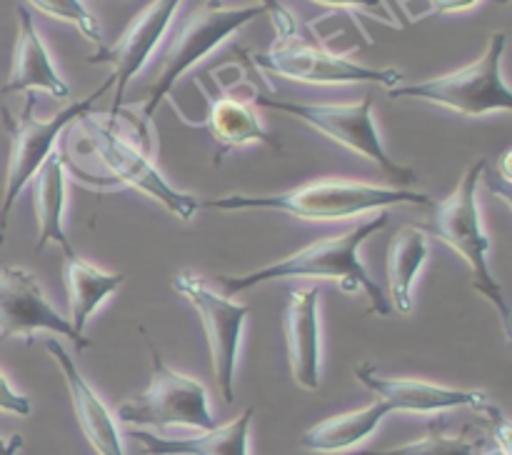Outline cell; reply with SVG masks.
Instances as JSON below:
<instances>
[{
    "label": "cell",
    "instance_id": "obj_1",
    "mask_svg": "<svg viewBox=\"0 0 512 455\" xmlns=\"http://www.w3.org/2000/svg\"><path fill=\"white\" fill-rule=\"evenodd\" d=\"M390 213L380 210L370 220H363L355 228L345 230L340 235H330V238H320L315 243L305 245V248L295 250L288 258L278 260V263L263 265L250 273L243 275H220L218 283L228 290L230 295L243 293L248 288H258V285L270 283V280H288V278H323L338 283L343 293H363L373 305V313L393 315V305H390L388 295L383 293L378 283L370 278L368 268H365L363 258H360V248L370 235L383 230L388 225Z\"/></svg>",
    "mask_w": 512,
    "mask_h": 455
},
{
    "label": "cell",
    "instance_id": "obj_2",
    "mask_svg": "<svg viewBox=\"0 0 512 455\" xmlns=\"http://www.w3.org/2000/svg\"><path fill=\"white\" fill-rule=\"evenodd\" d=\"M208 208L225 210H275V213L293 215L298 220L328 223V220H348L365 213L398 208V205H423L433 208V198L415 188L400 185H373L363 180L348 178H320L298 185L293 190L275 195H223L208 200Z\"/></svg>",
    "mask_w": 512,
    "mask_h": 455
},
{
    "label": "cell",
    "instance_id": "obj_3",
    "mask_svg": "<svg viewBox=\"0 0 512 455\" xmlns=\"http://www.w3.org/2000/svg\"><path fill=\"white\" fill-rule=\"evenodd\" d=\"M485 165H488V160L480 158L465 168L458 188L448 198L433 205V223L425 233L443 240L448 248H453L465 260V265L470 268L473 288L498 310L505 340H510V308L508 300H505L503 285H500V280L493 275V268H490L493 240L485 233L478 203V188Z\"/></svg>",
    "mask_w": 512,
    "mask_h": 455
},
{
    "label": "cell",
    "instance_id": "obj_4",
    "mask_svg": "<svg viewBox=\"0 0 512 455\" xmlns=\"http://www.w3.org/2000/svg\"><path fill=\"white\" fill-rule=\"evenodd\" d=\"M265 10L260 5H225L223 0H205L190 10L175 28L168 30L160 58L155 63V78L143 103V120L148 123L180 78L193 65L208 58L230 35L253 23Z\"/></svg>",
    "mask_w": 512,
    "mask_h": 455
},
{
    "label": "cell",
    "instance_id": "obj_5",
    "mask_svg": "<svg viewBox=\"0 0 512 455\" xmlns=\"http://www.w3.org/2000/svg\"><path fill=\"white\" fill-rule=\"evenodd\" d=\"M505 45H508V35L498 30V33L490 35L483 55L475 63L413 85L400 83L390 88L388 95L390 98L425 100V103L453 110L463 118L510 113L512 93L503 78Z\"/></svg>",
    "mask_w": 512,
    "mask_h": 455
},
{
    "label": "cell",
    "instance_id": "obj_6",
    "mask_svg": "<svg viewBox=\"0 0 512 455\" xmlns=\"http://www.w3.org/2000/svg\"><path fill=\"white\" fill-rule=\"evenodd\" d=\"M140 333L150 350V383L143 393L120 405L115 415L118 423L130 428H188L198 433L215 428L218 423L210 408L208 388L200 380L170 368L145 328H140Z\"/></svg>",
    "mask_w": 512,
    "mask_h": 455
},
{
    "label": "cell",
    "instance_id": "obj_7",
    "mask_svg": "<svg viewBox=\"0 0 512 455\" xmlns=\"http://www.w3.org/2000/svg\"><path fill=\"white\" fill-rule=\"evenodd\" d=\"M108 88L110 80H105L93 95L75 100L73 105L58 110V113L45 120L35 115V95H25V108L18 118H10L8 110H3L5 130L10 135V158L8 173H5L3 200H0V243H3L5 233H8V220L10 213H13V205L18 203L25 185L43 168L45 160L55 153V143H58L60 133L70 123H78L83 115L93 113V105L98 103L100 95L108 93Z\"/></svg>",
    "mask_w": 512,
    "mask_h": 455
},
{
    "label": "cell",
    "instance_id": "obj_8",
    "mask_svg": "<svg viewBox=\"0 0 512 455\" xmlns=\"http://www.w3.org/2000/svg\"><path fill=\"white\" fill-rule=\"evenodd\" d=\"M255 103L260 108L293 115L300 123L310 125V128L318 130L320 135L330 138L333 143L343 145L350 153L370 160L373 165H378L380 173L393 180V185L413 188L415 180H418L413 170L398 165L388 155L383 135H380L378 125H375L373 98L370 95L355 100V103H295V100H278L268 98V95H258Z\"/></svg>",
    "mask_w": 512,
    "mask_h": 455
},
{
    "label": "cell",
    "instance_id": "obj_9",
    "mask_svg": "<svg viewBox=\"0 0 512 455\" xmlns=\"http://www.w3.org/2000/svg\"><path fill=\"white\" fill-rule=\"evenodd\" d=\"M85 123V135L90 138L93 153L103 163L115 178V183L133 188L138 193L148 195V198L158 200L168 213L175 218L190 220L198 213L200 203L193 195L183 193V190L173 188L165 180V175L155 168L153 160L148 158L145 148H140L135 140H130L123 130L115 125V115H105V118H93V113L80 118Z\"/></svg>",
    "mask_w": 512,
    "mask_h": 455
},
{
    "label": "cell",
    "instance_id": "obj_10",
    "mask_svg": "<svg viewBox=\"0 0 512 455\" xmlns=\"http://www.w3.org/2000/svg\"><path fill=\"white\" fill-rule=\"evenodd\" d=\"M253 60L265 73L305 85H380L390 90L403 83L398 68L360 65L348 55L308 43L300 33L275 38V43L265 53H255Z\"/></svg>",
    "mask_w": 512,
    "mask_h": 455
},
{
    "label": "cell",
    "instance_id": "obj_11",
    "mask_svg": "<svg viewBox=\"0 0 512 455\" xmlns=\"http://www.w3.org/2000/svg\"><path fill=\"white\" fill-rule=\"evenodd\" d=\"M175 293L183 295L203 323L205 340L210 348V360H213L215 380H218L220 395L225 403L235 400V373H238L240 348H243V330L248 320L250 308L238 303L230 295L218 293L213 285L200 275L178 273L173 278Z\"/></svg>",
    "mask_w": 512,
    "mask_h": 455
},
{
    "label": "cell",
    "instance_id": "obj_12",
    "mask_svg": "<svg viewBox=\"0 0 512 455\" xmlns=\"http://www.w3.org/2000/svg\"><path fill=\"white\" fill-rule=\"evenodd\" d=\"M183 0H153L145 5L120 33L113 45H98V53L90 55L88 63L108 65L110 88H113V115H118L130 83L143 73L165 35L173 28Z\"/></svg>",
    "mask_w": 512,
    "mask_h": 455
},
{
    "label": "cell",
    "instance_id": "obj_13",
    "mask_svg": "<svg viewBox=\"0 0 512 455\" xmlns=\"http://www.w3.org/2000/svg\"><path fill=\"white\" fill-rule=\"evenodd\" d=\"M38 333L60 335L75 350L90 348L88 335L78 333L65 315L45 298L38 278L18 265L0 268V338H23L33 343Z\"/></svg>",
    "mask_w": 512,
    "mask_h": 455
},
{
    "label": "cell",
    "instance_id": "obj_14",
    "mask_svg": "<svg viewBox=\"0 0 512 455\" xmlns=\"http://www.w3.org/2000/svg\"><path fill=\"white\" fill-rule=\"evenodd\" d=\"M355 378L385 400L393 413H415V415H438L445 410L470 408L480 415H488L493 410V400L480 390L450 388V385L430 383L420 378H395L383 375L375 365L363 363L355 368Z\"/></svg>",
    "mask_w": 512,
    "mask_h": 455
},
{
    "label": "cell",
    "instance_id": "obj_15",
    "mask_svg": "<svg viewBox=\"0 0 512 455\" xmlns=\"http://www.w3.org/2000/svg\"><path fill=\"white\" fill-rule=\"evenodd\" d=\"M50 358L58 365L60 375H63L65 385H68L70 403H73L75 418H78L80 430H83L85 440L90 443V448L98 455H128L123 443V435H120L118 418L113 415V410L108 408L103 398L98 395V390L88 383L80 368L75 365L73 355L65 350V345L60 340L50 338L45 343Z\"/></svg>",
    "mask_w": 512,
    "mask_h": 455
},
{
    "label": "cell",
    "instance_id": "obj_16",
    "mask_svg": "<svg viewBox=\"0 0 512 455\" xmlns=\"http://www.w3.org/2000/svg\"><path fill=\"white\" fill-rule=\"evenodd\" d=\"M288 363L295 383L303 390H318L323 380V333H320V288L288 293L283 315Z\"/></svg>",
    "mask_w": 512,
    "mask_h": 455
},
{
    "label": "cell",
    "instance_id": "obj_17",
    "mask_svg": "<svg viewBox=\"0 0 512 455\" xmlns=\"http://www.w3.org/2000/svg\"><path fill=\"white\" fill-rule=\"evenodd\" d=\"M0 93H48L58 100L70 98V85L60 75L43 35L35 25L33 13L23 5H18V38H15L10 75Z\"/></svg>",
    "mask_w": 512,
    "mask_h": 455
},
{
    "label": "cell",
    "instance_id": "obj_18",
    "mask_svg": "<svg viewBox=\"0 0 512 455\" xmlns=\"http://www.w3.org/2000/svg\"><path fill=\"white\" fill-rule=\"evenodd\" d=\"M255 410L245 408L230 423L200 430L188 438H165L153 430H130V438L138 440L145 455H250V428Z\"/></svg>",
    "mask_w": 512,
    "mask_h": 455
},
{
    "label": "cell",
    "instance_id": "obj_19",
    "mask_svg": "<svg viewBox=\"0 0 512 455\" xmlns=\"http://www.w3.org/2000/svg\"><path fill=\"white\" fill-rule=\"evenodd\" d=\"M35 220H38V240L35 253H43L48 245H58L63 255H73L68 230H65V203H68V183H65L63 155L55 150L43 168L35 173Z\"/></svg>",
    "mask_w": 512,
    "mask_h": 455
},
{
    "label": "cell",
    "instance_id": "obj_20",
    "mask_svg": "<svg viewBox=\"0 0 512 455\" xmlns=\"http://www.w3.org/2000/svg\"><path fill=\"white\" fill-rule=\"evenodd\" d=\"M390 413L393 410H390L385 400H375V403L365 405V408L348 410V413H338L320 420L313 428L305 430L300 443L310 453H348V450H355L365 440L373 438L375 430L380 428V423Z\"/></svg>",
    "mask_w": 512,
    "mask_h": 455
},
{
    "label": "cell",
    "instance_id": "obj_21",
    "mask_svg": "<svg viewBox=\"0 0 512 455\" xmlns=\"http://www.w3.org/2000/svg\"><path fill=\"white\" fill-rule=\"evenodd\" d=\"M123 273H108L100 270L98 265L88 263L80 258L78 253L65 255L63 260V283L65 293H68V308H70V325L78 333L85 335L90 318L98 313L100 305L123 285Z\"/></svg>",
    "mask_w": 512,
    "mask_h": 455
},
{
    "label": "cell",
    "instance_id": "obj_22",
    "mask_svg": "<svg viewBox=\"0 0 512 455\" xmlns=\"http://www.w3.org/2000/svg\"><path fill=\"white\" fill-rule=\"evenodd\" d=\"M430 258V240L425 228L405 225L390 240L388 250V285L390 305L400 315H410L415 308V283Z\"/></svg>",
    "mask_w": 512,
    "mask_h": 455
},
{
    "label": "cell",
    "instance_id": "obj_23",
    "mask_svg": "<svg viewBox=\"0 0 512 455\" xmlns=\"http://www.w3.org/2000/svg\"><path fill=\"white\" fill-rule=\"evenodd\" d=\"M205 128L223 150L245 148V145L255 143L278 148V140L268 133L258 110L245 100L233 98V95H218V98L208 100Z\"/></svg>",
    "mask_w": 512,
    "mask_h": 455
},
{
    "label": "cell",
    "instance_id": "obj_24",
    "mask_svg": "<svg viewBox=\"0 0 512 455\" xmlns=\"http://www.w3.org/2000/svg\"><path fill=\"white\" fill-rule=\"evenodd\" d=\"M478 445L465 433L450 435L440 425L428 430V435L413 440V443L398 445L385 450H358L355 455H475Z\"/></svg>",
    "mask_w": 512,
    "mask_h": 455
},
{
    "label": "cell",
    "instance_id": "obj_25",
    "mask_svg": "<svg viewBox=\"0 0 512 455\" xmlns=\"http://www.w3.org/2000/svg\"><path fill=\"white\" fill-rule=\"evenodd\" d=\"M38 13L48 15V18L63 20L78 28V33L85 40L95 45H103V28H100L98 18L90 13L88 5L83 0H28Z\"/></svg>",
    "mask_w": 512,
    "mask_h": 455
},
{
    "label": "cell",
    "instance_id": "obj_26",
    "mask_svg": "<svg viewBox=\"0 0 512 455\" xmlns=\"http://www.w3.org/2000/svg\"><path fill=\"white\" fill-rule=\"evenodd\" d=\"M313 3L333 10H345V13H363L368 18L378 20V23L390 25V28H403L398 13H395L388 0H313Z\"/></svg>",
    "mask_w": 512,
    "mask_h": 455
},
{
    "label": "cell",
    "instance_id": "obj_27",
    "mask_svg": "<svg viewBox=\"0 0 512 455\" xmlns=\"http://www.w3.org/2000/svg\"><path fill=\"white\" fill-rule=\"evenodd\" d=\"M410 20H423L428 15H458L478 8L483 0H395Z\"/></svg>",
    "mask_w": 512,
    "mask_h": 455
},
{
    "label": "cell",
    "instance_id": "obj_28",
    "mask_svg": "<svg viewBox=\"0 0 512 455\" xmlns=\"http://www.w3.org/2000/svg\"><path fill=\"white\" fill-rule=\"evenodd\" d=\"M0 413L18 415V418H28L33 413V403H30L28 395L20 393L3 370H0Z\"/></svg>",
    "mask_w": 512,
    "mask_h": 455
},
{
    "label": "cell",
    "instance_id": "obj_29",
    "mask_svg": "<svg viewBox=\"0 0 512 455\" xmlns=\"http://www.w3.org/2000/svg\"><path fill=\"white\" fill-rule=\"evenodd\" d=\"M260 8L265 13H270V20H273V28H275V38H285L290 33H298V20H295L293 10L285 8L280 0H258Z\"/></svg>",
    "mask_w": 512,
    "mask_h": 455
},
{
    "label": "cell",
    "instance_id": "obj_30",
    "mask_svg": "<svg viewBox=\"0 0 512 455\" xmlns=\"http://www.w3.org/2000/svg\"><path fill=\"white\" fill-rule=\"evenodd\" d=\"M485 418H490V423H493V445H490L488 450H483V453H475V455H510V423H508V418L500 413L498 405H495V408L490 410Z\"/></svg>",
    "mask_w": 512,
    "mask_h": 455
},
{
    "label": "cell",
    "instance_id": "obj_31",
    "mask_svg": "<svg viewBox=\"0 0 512 455\" xmlns=\"http://www.w3.org/2000/svg\"><path fill=\"white\" fill-rule=\"evenodd\" d=\"M493 170L495 173L493 178H490V190L510 205V150H505V153L500 155L498 165H495Z\"/></svg>",
    "mask_w": 512,
    "mask_h": 455
},
{
    "label": "cell",
    "instance_id": "obj_32",
    "mask_svg": "<svg viewBox=\"0 0 512 455\" xmlns=\"http://www.w3.org/2000/svg\"><path fill=\"white\" fill-rule=\"evenodd\" d=\"M20 448H23V435H10V445H8V450H5V455H18L20 453Z\"/></svg>",
    "mask_w": 512,
    "mask_h": 455
},
{
    "label": "cell",
    "instance_id": "obj_33",
    "mask_svg": "<svg viewBox=\"0 0 512 455\" xmlns=\"http://www.w3.org/2000/svg\"><path fill=\"white\" fill-rule=\"evenodd\" d=\"M8 445H10V438H0V455H5Z\"/></svg>",
    "mask_w": 512,
    "mask_h": 455
}]
</instances>
